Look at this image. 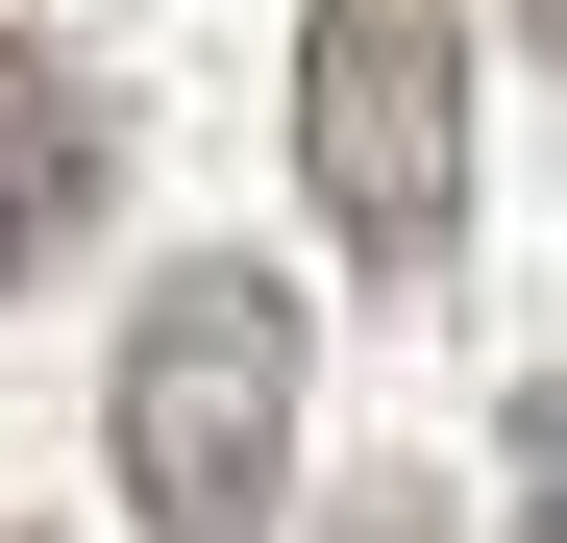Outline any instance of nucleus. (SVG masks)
<instances>
[{
	"label": "nucleus",
	"instance_id": "20e7f679",
	"mask_svg": "<svg viewBox=\"0 0 567 543\" xmlns=\"http://www.w3.org/2000/svg\"><path fill=\"white\" fill-rule=\"evenodd\" d=\"M494 470H518V543H567V396H518V420H494Z\"/></svg>",
	"mask_w": 567,
	"mask_h": 543
},
{
	"label": "nucleus",
	"instance_id": "f03ea898",
	"mask_svg": "<svg viewBox=\"0 0 567 543\" xmlns=\"http://www.w3.org/2000/svg\"><path fill=\"white\" fill-rule=\"evenodd\" d=\"M297 173L370 272L468 247V0H321L297 25Z\"/></svg>",
	"mask_w": 567,
	"mask_h": 543
},
{
	"label": "nucleus",
	"instance_id": "423d86ee",
	"mask_svg": "<svg viewBox=\"0 0 567 543\" xmlns=\"http://www.w3.org/2000/svg\"><path fill=\"white\" fill-rule=\"evenodd\" d=\"M518 25H543V50H567V0H518Z\"/></svg>",
	"mask_w": 567,
	"mask_h": 543
},
{
	"label": "nucleus",
	"instance_id": "f257e3e1",
	"mask_svg": "<svg viewBox=\"0 0 567 543\" xmlns=\"http://www.w3.org/2000/svg\"><path fill=\"white\" fill-rule=\"evenodd\" d=\"M100 444H124V519L148 543H271V494H297V297H271L247 247L148 272Z\"/></svg>",
	"mask_w": 567,
	"mask_h": 543
},
{
	"label": "nucleus",
	"instance_id": "39448f33",
	"mask_svg": "<svg viewBox=\"0 0 567 543\" xmlns=\"http://www.w3.org/2000/svg\"><path fill=\"white\" fill-rule=\"evenodd\" d=\"M321 543H444V494H420V470H370V494H346Z\"/></svg>",
	"mask_w": 567,
	"mask_h": 543
},
{
	"label": "nucleus",
	"instance_id": "7ed1b4c3",
	"mask_svg": "<svg viewBox=\"0 0 567 543\" xmlns=\"http://www.w3.org/2000/svg\"><path fill=\"white\" fill-rule=\"evenodd\" d=\"M124 198V124H100V74H50V50H0V297Z\"/></svg>",
	"mask_w": 567,
	"mask_h": 543
}]
</instances>
